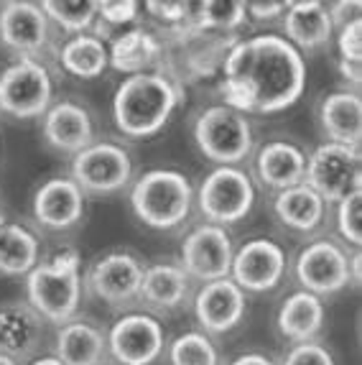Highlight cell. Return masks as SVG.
I'll return each instance as SVG.
<instances>
[{"instance_id":"39","label":"cell","mask_w":362,"mask_h":365,"mask_svg":"<svg viewBox=\"0 0 362 365\" xmlns=\"http://www.w3.org/2000/svg\"><path fill=\"white\" fill-rule=\"evenodd\" d=\"M329 8V19H332L334 29H342V26L352 24V21L362 19V3L360 0H339V3H332Z\"/></svg>"},{"instance_id":"11","label":"cell","mask_w":362,"mask_h":365,"mask_svg":"<svg viewBox=\"0 0 362 365\" xmlns=\"http://www.w3.org/2000/svg\"><path fill=\"white\" fill-rule=\"evenodd\" d=\"M108 353L120 365H151L166 350V332L156 317L133 312L120 317L108 332Z\"/></svg>"},{"instance_id":"20","label":"cell","mask_w":362,"mask_h":365,"mask_svg":"<svg viewBox=\"0 0 362 365\" xmlns=\"http://www.w3.org/2000/svg\"><path fill=\"white\" fill-rule=\"evenodd\" d=\"M192 279L179 263H153L143 271L138 299L148 309L161 314H174L189 302Z\"/></svg>"},{"instance_id":"31","label":"cell","mask_w":362,"mask_h":365,"mask_svg":"<svg viewBox=\"0 0 362 365\" xmlns=\"http://www.w3.org/2000/svg\"><path fill=\"white\" fill-rule=\"evenodd\" d=\"M248 21L245 3L237 0H207V3H194V19L189 29L214 31V34H227L235 36V31Z\"/></svg>"},{"instance_id":"37","label":"cell","mask_w":362,"mask_h":365,"mask_svg":"<svg viewBox=\"0 0 362 365\" xmlns=\"http://www.w3.org/2000/svg\"><path fill=\"white\" fill-rule=\"evenodd\" d=\"M281 365H337L334 355L329 353V347H324L321 342H299L289 350V355L284 358Z\"/></svg>"},{"instance_id":"19","label":"cell","mask_w":362,"mask_h":365,"mask_svg":"<svg viewBox=\"0 0 362 365\" xmlns=\"http://www.w3.org/2000/svg\"><path fill=\"white\" fill-rule=\"evenodd\" d=\"M281 19H284V38L296 51H314L332 41L334 26L326 3L319 0L289 3Z\"/></svg>"},{"instance_id":"5","label":"cell","mask_w":362,"mask_h":365,"mask_svg":"<svg viewBox=\"0 0 362 365\" xmlns=\"http://www.w3.org/2000/svg\"><path fill=\"white\" fill-rule=\"evenodd\" d=\"M197 148L217 166H237L253 151V128L248 115L227 105H210L194 120Z\"/></svg>"},{"instance_id":"17","label":"cell","mask_w":362,"mask_h":365,"mask_svg":"<svg viewBox=\"0 0 362 365\" xmlns=\"http://www.w3.org/2000/svg\"><path fill=\"white\" fill-rule=\"evenodd\" d=\"M85 215V192L72 177H54L33 195V217L48 230H69Z\"/></svg>"},{"instance_id":"12","label":"cell","mask_w":362,"mask_h":365,"mask_svg":"<svg viewBox=\"0 0 362 365\" xmlns=\"http://www.w3.org/2000/svg\"><path fill=\"white\" fill-rule=\"evenodd\" d=\"M286 268V250L268 237H255L235 250L229 279L245 294H266L284 281Z\"/></svg>"},{"instance_id":"25","label":"cell","mask_w":362,"mask_h":365,"mask_svg":"<svg viewBox=\"0 0 362 365\" xmlns=\"http://www.w3.org/2000/svg\"><path fill=\"white\" fill-rule=\"evenodd\" d=\"M161 56H163V43L145 29L123 31L108 46L110 67L128 74V77L153 72V67L161 61Z\"/></svg>"},{"instance_id":"13","label":"cell","mask_w":362,"mask_h":365,"mask_svg":"<svg viewBox=\"0 0 362 365\" xmlns=\"http://www.w3.org/2000/svg\"><path fill=\"white\" fill-rule=\"evenodd\" d=\"M232 237L224 227L205 225L194 227L187 235V240L181 243V263L179 266L187 271L189 279H200L205 284L217 279H227L229 266H232Z\"/></svg>"},{"instance_id":"44","label":"cell","mask_w":362,"mask_h":365,"mask_svg":"<svg viewBox=\"0 0 362 365\" xmlns=\"http://www.w3.org/2000/svg\"><path fill=\"white\" fill-rule=\"evenodd\" d=\"M0 365H19L13 358H8V355H0Z\"/></svg>"},{"instance_id":"15","label":"cell","mask_w":362,"mask_h":365,"mask_svg":"<svg viewBox=\"0 0 362 365\" xmlns=\"http://www.w3.org/2000/svg\"><path fill=\"white\" fill-rule=\"evenodd\" d=\"M245 312H248V294L229 276L205 284L194 297V317L202 324L205 335H224L235 329Z\"/></svg>"},{"instance_id":"38","label":"cell","mask_w":362,"mask_h":365,"mask_svg":"<svg viewBox=\"0 0 362 365\" xmlns=\"http://www.w3.org/2000/svg\"><path fill=\"white\" fill-rule=\"evenodd\" d=\"M140 3L135 0H108L97 3V19H103L110 26H128L138 19Z\"/></svg>"},{"instance_id":"36","label":"cell","mask_w":362,"mask_h":365,"mask_svg":"<svg viewBox=\"0 0 362 365\" xmlns=\"http://www.w3.org/2000/svg\"><path fill=\"white\" fill-rule=\"evenodd\" d=\"M337 49L342 64H362V19L339 29Z\"/></svg>"},{"instance_id":"3","label":"cell","mask_w":362,"mask_h":365,"mask_svg":"<svg viewBox=\"0 0 362 365\" xmlns=\"http://www.w3.org/2000/svg\"><path fill=\"white\" fill-rule=\"evenodd\" d=\"M26 304L41 319L67 324L82 302V261L77 250H61L26 276Z\"/></svg>"},{"instance_id":"24","label":"cell","mask_w":362,"mask_h":365,"mask_svg":"<svg viewBox=\"0 0 362 365\" xmlns=\"http://www.w3.org/2000/svg\"><path fill=\"white\" fill-rule=\"evenodd\" d=\"M255 174L266 187L276 192L304 184L306 153L291 140H271L255 156Z\"/></svg>"},{"instance_id":"16","label":"cell","mask_w":362,"mask_h":365,"mask_svg":"<svg viewBox=\"0 0 362 365\" xmlns=\"http://www.w3.org/2000/svg\"><path fill=\"white\" fill-rule=\"evenodd\" d=\"M0 41L19 56L41 54L48 43V19L41 3L11 0L0 8Z\"/></svg>"},{"instance_id":"14","label":"cell","mask_w":362,"mask_h":365,"mask_svg":"<svg viewBox=\"0 0 362 365\" xmlns=\"http://www.w3.org/2000/svg\"><path fill=\"white\" fill-rule=\"evenodd\" d=\"M143 271L145 266L133 253L118 250V253H108L92 263L90 274H87V287L97 299H103L113 307L130 304L138 299Z\"/></svg>"},{"instance_id":"41","label":"cell","mask_w":362,"mask_h":365,"mask_svg":"<svg viewBox=\"0 0 362 365\" xmlns=\"http://www.w3.org/2000/svg\"><path fill=\"white\" fill-rule=\"evenodd\" d=\"M229 365H278V363H273V360L263 353H245V355H237Z\"/></svg>"},{"instance_id":"6","label":"cell","mask_w":362,"mask_h":365,"mask_svg":"<svg viewBox=\"0 0 362 365\" xmlns=\"http://www.w3.org/2000/svg\"><path fill=\"white\" fill-rule=\"evenodd\" d=\"M304 184L314 189L326 205H337L352 192L362 189L360 148L342 146L326 140L306 158Z\"/></svg>"},{"instance_id":"40","label":"cell","mask_w":362,"mask_h":365,"mask_svg":"<svg viewBox=\"0 0 362 365\" xmlns=\"http://www.w3.org/2000/svg\"><path fill=\"white\" fill-rule=\"evenodd\" d=\"M284 0H273V3H245V13H250L253 21H276L286 13Z\"/></svg>"},{"instance_id":"45","label":"cell","mask_w":362,"mask_h":365,"mask_svg":"<svg viewBox=\"0 0 362 365\" xmlns=\"http://www.w3.org/2000/svg\"><path fill=\"white\" fill-rule=\"evenodd\" d=\"M3 227H6V215L0 212V230H3Z\"/></svg>"},{"instance_id":"9","label":"cell","mask_w":362,"mask_h":365,"mask_svg":"<svg viewBox=\"0 0 362 365\" xmlns=\"http://www.w3.org/2000/svg\"><path fill=\"white\" fill-rule=\"evenodd\" d=\"M130 177L133 161L120 143L100 140L74 153L72 179L85 195H115L125 189Z\"/></svg>"},{"instance_id":"28","label":"cell","mask_w":362,"mask_h":365,"mask_svg":"<svg viewBox=\"0 0 362 365\" xmlns=\"http://www.w3.org/2000/svg\"><path fill=\"white\" fill-rule=\"evenodd\" d=\"M326 212V202L306 184L281 189L273 200V215L284 227L294 232H314L321 225Z\"/></svg>"},{"instance_id":"22","label":"cell","mask_w":362,"mask_h":365,"mask_svg":"<svg viewBox=\"0 0 362 365\" xmlns=\"http://www.w3.org/2000/svg\"><path fill=\"white\" fill-rule=\"evenodd\" d=\"M174 38L181 46L184 69L192 77H212L217 69H222V61L227 56L229 46L237 41V36H227V34H214V31L202 29L174 31Z\"/></svg>"},{"instance_id":"18","label":"cell","mask_w":362,"mask_h":365,"mask_svg":"<svg viewBox=\"0 0 362 365\" xmlns=\"http://www.w3.org/2000/svg\"><path fill=\"white\" fill-rule=\"evenodd\" d=\"M95 125L85 108L74 100H61L43 113V138L61 153H79L92 143Z\"/></svg>"},{"instance_id":"23","label":"cell","mask_w":362,"mask_h":365,"mask_svg":"<svg viewBox=\"0 0 362 365\" xmlns=\"http://www.w3.org/2000/svg\"><path fill=\"white\" fill-rule=\"evenodd\" d=\"M319 123L332 143L360 148L362 140V100L360 92L339 90L326 95L319 105Z\"/></svg>"},{"instance_id":"2","label":"cell","mask_w":362,"mask_h":365,"mask_svg":"<svg viewBox=\"0 0 362 365\" xmlns=\"http://www.w3.org/2000/svg\"><path fill=\"white\" fill-rule=\"evenodd\" d=\"M181 103V87L166 72L125 77L113 95L115 125L128 138H151L169 123Z\"/></svg>"},{"instance_id":"27","label":"cell","mask_w":362,"mask_h":365,"mask_svg":"<svg viewBox=\"0 0 362 365\" xmlns=\"http://www.w3.org/2000/svg\"><path fill=\"white\" fill-rule=\"evenodd\" d=\"M54 358L61 365H103L108 358V340L87 319H69L56 332Z\"/></svg>"},{"instance_id":"33","label":"cell","mask_w":362,"mask_h":365,"mask_svg":"<svg viewBox=\"0 0 362 365\" xmlns=\"http://www.w3.org/2000/svg\"><path fill=\"white\" fill-rule=\"evenodd\" d=\"M169 365H219V353L210 335L184 332L169 345Z\"/></svg>"},{"instance_id":"10","label":"cell","mask_w":362,"mask_h":365,"mask_svg":"<svg viewBox=\"0 0 362 365\" xmlns=\"http://www.w3.org/2000/svg\"><path fill=\"white\" fill-rule=\"evenodd\" d=\"M296 279L314 297H334L350 287V256L334 240H314L296 256Z\"/></svg>"},{"instance_id":"7","label":"cell","mask_w":362,"mask_h":365,"mask_svg":"<svg viewBox=\"0 0 362 365\" xmlns=\"http://www.w3.org/2000/svg\"><path fill=\"white\" fill-rule=\"evenodd\" d=\"M197 205L212 225H235L253 210L255 187L250 177L237 166H217L205 177L197 192Z\"/></svg>"},{"instance_id":"30","label":"cell","mask_w":362,"mask_h":365,"mask_svg":"<svg viewBox=\"0 0 362 365\" xmlns=\"http://www.w3.org/2000/svg\"><path fill=\"white\" fill-rule=\"evenodd\" d=\"M59 61L64 72L79 79H95L110 67L108 46L95 34H79L72 36L59 51Z\"/></svg>"},{"instance_id":"35","label":"cell","mask_w":362,"mask_h":365,"mask_svg":"<svg viewBox=\"0 0 362 365\" xmlns=\"http://www.w3.org/2000/svg\"><path fill=\"white\" fill-rule=\"evenodd\" d=\"M145 11L156 21L169 26L171 34L189 29L194 19V3H145Z\"/></svg>"},{"instance_id":"8","label":"cell","mask_w":362,"mask_h":365,"mask_svg":"<svg viewBox=\"0 0 362 365\" xmlns=\"http://www.w3.org/2000/svg\"><path fill=\"white\" fill-rule=\"evenodd\" d=\"M51 74L38 59L19 56L0 74V110L13 118L29 120L51 108Z\"/></svg>"},{"instance_id":"32","label":"cell","mask_w":362,"mask_h":365,"mask_svg":"<svg viewBox=\"0 0 362 365\" xmlns=\"http://www.w3.org/2000/svg\"><path fill=\"white\" fill-rule=\"evenodd\" d=\"M41 11L48 21H54L59 29H64L72 36L87 34L97 21V3H79V0H46L41 3Z\"/></svg>"},{"instance_id":"43","label":"cell","mask_w":362,"mask_h":365,"mask_svg":"<svg viewBox=\"0 0 362 365\" xmlns=\"http://www.w3.org/2000/svg\"><path fill=\"white\" fill-rule=\"evenodd\" d=\"M29 365H61V363L54 358V355H46V358H36L33 363H29Z\"/></svg>"},{"instance_id":"34","label":"cell","mask_w":362,"mask_h":365,"mask_svg":"<svg viewBox=\"0 0 362 365\" xmlns=\"http://www.w3.org/2000/svg\"><path fill=\"white\" fill-rule=\"evenodd\" d=\"M337 230L350 245L362 243V189L337 202Z\"/></svg>"},{"instance_id":"4","label":"cell","mask_w":362,"mask_h":365,"mask_svg":"<svg viewBox=\"0 0 362 365\" xmlns=\"http://www.w3.org/2000/svg\"><path fill=\"white\" fill-rule=\"evenodd\" d=\"M194 187L181 171L151 169L130 189V207L143 225L174 230L192 215Z\"/></svg>"},{"instance_id":"29","label":"cell","mask_w":362,"mask_h":365,"mask_svg":"<svg viewBox=\"0 0 362 365\" xmlns=\"http://www.w3.org/2000/svg\"><path fill=\"white\" fill-rule=\"evenodd\" d=\"M38 240L29 227L6 222L0 230V274L29 276L38 266Z\"/></svg>"},{"instance_id":"42","label":"cell","mask_w":362,"mask_h":365,"mask_svg":"<svg viewBox=\"0 0 362 365\" xmlns=\"http://www.w3.org/2000/svg\"><path fill=\"white\" fill-rule=\"evenodd\" d=\"M360 281H362V253L360 248H355V253L350 256V284L360 287Z\"/></svg>"},{"instance_id":"1","label":"cell","mask_w":362,"mask_h":365,"mask_svg":"<svg viewBox=\"0 0 362 365\" xmlns=\"http://www.w3.org/2000/svg\"><path fill=\"white\" fill-rule=\"evenodd\" d=\"M306 90V61L284 36L237 38L222 61L224 105L242 115H271L299 103Z\"/></svg>"},{"instance_id":"21","label":"cell","mask_w":362,"mask_h":365,"mask_svg":"<svg viewBox=\"0 0 362 365\" xmlns=\"http://www.w3.org/2000/svg\"><path fill=\"white\" fill-rule=\"evenodd\" d=\"M43 335V319L24 302L0 304V355L16 363L29 358Z\"/></svg>"},{"instance_id":"26","label":"cell","mask_w":362,"mask_h":365,"mask_svg":"<svg viewBox=\"0 0 362 365\" xmlns=\"http://www.w3.org/2000/svg\"><path fill=\"white\" fill-rule=\"evenodd\" d=\"M326 319V307L319 297L309 292H294L286 297L276 317L278 332L289 342L299 345V342H314L316 335L321 332Z\"/></svg>"}]
</instances>
